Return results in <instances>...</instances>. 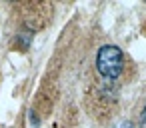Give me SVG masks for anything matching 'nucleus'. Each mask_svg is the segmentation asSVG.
<instances>
[{"label":"nucleus","instance_id":"2","mask_svg":"<svg viewBox=\"0 0 146 128\" xmlns=\"http://www.w3.org/2000/svg\"><path fill=\"white\" fill-rule=\"evenodd\" d=\"M114 128H134V124H132V122H128V120H126V122H120V124H116V126H114Z\"/></svg>","mask_w":146,"mask_h":128},{"label":"nucleus","instance_id":"1","mask_svg":"<svg viewBox=\"0 0 146 128\" xmlns=\"http://www.w3.org/2000/svg\"><path fill=\"white\" fill-rule=\"evenodd\" d=\"M96 70L100 72V76L114 80L122 74L124 70V54L118 46L114 44H104L98 54H96Z\"/></svg>","mask_w":146,"mask_h":128},{"label":"nucleus","instance_id":"3","mask_svg":"<svg viewBox=\"0 0 146 128\" xmlns=\"http://www.w3.org/2000/svg\"><path fill=\"white\" fill-rule=\"evenodd\" d=\"M140 128H146V106H144L142 116H140Z\"/></svg>","mask_w":146,"mask_h":128}]
</instances>
